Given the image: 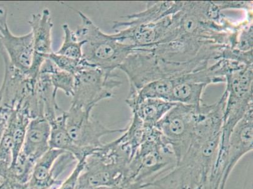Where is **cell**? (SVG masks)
Masks as SVG:
<instances>
[{"instance_id": "6da1fadb", "label": "cell", "mask_w": 253, "mask_h": 189, "mask_svg": "<svg viewBox=\"0 0 253 189\" xmlns=\"http://www.w3.org/2000/svg\"><path fill=\"white\" fill-rule=\"evenodd\" d=\"M221 135L194 139L182 158L151 188L158 189H201L208 181L217 157Z\"/></svg>"}, {"instance_id": "7a4b0ae2", "label": "cell", "mask_w": 253, "mask_h": 189, "mask_svg": "<svg viewBox=\"0 0 253 189\" xmlns=\"http://www.w3.org/2000/svg\"><path fill=\"white\" fill-rule=\"evenodd\" d=\"M177 161L171 147L156 127L152 129L135 151L121 189L151 188L156 180L175 167Z\"/></svg>"}, {"instance_id": "3957f363", "label": "cell", "mask_w": 253, "mask_h": 189, "mask_svg": "<svg viewBox=\"0 0 253 189\" xmlns=\"http://www.w3.org/2000/svg\"><path fill=\"white\" fill-rule=\"evenodd\" d=\"M133 154L132 149L121 136L109 143L103 144L87 156L77 189L121 188Z\"/></svg>"}, {"instance_id": "277c9868", "label": "cell", "mask_w": 253, "mask_h": 189, "mask_svg": "<svg viewBox=\"0 0 253 189\" xmlns=\"http://www.w3.org/2000/svg\"><path fill=\"white\" fill-rule=\"evenodd\" d=\"M78 13L82 24L75 33L79 41L84 42L83 58L92 66L112 74L135 47L121 42L114 34L104 33L82 11H78Z\"/></svg>"}, {"instance_id": "5b68a950", "label": "cell", "mask_w": 253, "mask_h": 189, "mask_svg": "<svg viewBox=\"0 0 253 189\" xmlns=\"http://www.w3.org/2000/svg\"><path fill=\"white\" fill-rule=\"evenodd\" d=\"M253 65L239 64L225 77L226 93L218 153L224 151L234 127L253 108Z\"/></svg>"}, {"instance_id": "8992f818", "label": "cell", "mask_w": 253, "mask_h": 189, "mask_svg": "<svg viewBox=\"0 0 253 189\" xmlns=\"http://www.w3.org/2000/svg\"><path fill=\"white\" fill-rule=\"evenodd\" d=\"M253 109H250L234 127L224 151L217 154L209 181L218 189H225L232 170L253 149Z\"/></svg>"}, {"instance_id": "52a82bcc", "label": "cell", "mask_w": 253, "mask_h": 189, "mask_svg": "<svg viewBox=\"0 0 253 189\" xmlns=\"http://www.w3.org/2000/svg\"><path fill=\"white\" fill-rule=\"evenodd\" d=\"M200 107L176 103L156 124L163 140L173 151L177 162L192 142Z\"/></svg>"}, {"instance_id": "ba28073f", "label": "cell", "mask_w": 253, "mask_h": 189, "mask_svg": "<svg viewBox=\"0 0 253 189\" xmlns=\"http://www.w3.org/2000/svg\"><path fill=\"white\" fill-rule=\"evenodd\" d=\"M75 78L71 106L89 110L101 101L112 97L114 90L123 84L117 75L95 67L80 71Z\"/></svg>"}, {"instance_id": "9c48e42d", "label": "cell", "mask_w": 253, "mask_h": 189, "mask_svg": "<svg viewBox=\"0 0 253 189\" xmlns=\"http://www.w3.org/2000/svg\"><path fill=\"white\" fill-rule=\"evenodd\" d=\"M92 110L72 107L66 112V128L76 146L95 149L103 144L101 138L115 133H123L126 128L110 129L91 118Z\"/></svg>"}, {"instance_id": "30bf717a", "label": "cell", "mask_w": 253, "mask_h": 189, "mask_svg": "<svg viewBox=\"0 0 253 189\" xmlns=\"http://www.w3.org/2000/svg\"><path fill=\"white\" fill-rule=\"evenodd\" d=\"M172 87L169 101L176 103L200 107L206 88L218 84L211 66L204 67L192 72L172 78Z\"/></svg>"}, {"instance_id": "8fae6325", "label": "cell", "mask_w": 253, "mask_h": 189, "mask_svg": "<svg viewBox=\"0 0 253 189\" xmlns=\"http://www.w3.org/2000/svg\"><path fill=\"white\" fill-rule=\"evenodd\" d=\"M0 55L4 65L3 82L0 87V107L3 106L15 110L21 107L33 95L37 79L13 66L1 45Z\"/></svg>"}, {"instance_id": "7c38bea8", "label": "cell", "mask_w": 253, "mask_h": 189, "mask_svg": "<svg viewBox=\"0 0 253 189\" xmlns=\"http://www.w3.org/2000/svg\"><path fill=\"white\" fill-rule=\"evenodd\" d=\"M75 161L77 159L68 152L50 148L37 161L29 185L34 189H56L63 182L57 179L59 175Z\"/></svg>"}, {"instance_id": "4fadbf2b", "label": "cell", "mask_w": 253, "mask_h": 189, "mask_svg": "<svg viewBox=\"0 0 253 189\" xmlns=\"http://www.w3.org/2000/svg\"><path fill=\"white\" fill-rule=\"evenodd\" d=\"M29 24L33 36L34 49L33 62L29 75L37 79L43 62L53 52L52 31L54 24L49 9L45 8L42 13L32 14Z\"/></svg>"}, {"instance_id": "5bb4252c", "label": "cell", "mask_w": 253, "mask_h": 189, "mask_svg": "<svg viewBox=\"0 0 253 189\" xmlns=\"http://www.w3.org/2000/svg\"><path fill=\"white\" fill-rule=\"evenodd\" d=\"M0 45L11 64L18 70L29 74L34 55L32 32L25 35L15 36L6 25L1 31Z\"/></svg>"}, {"instance_id": "9a60e30c", "label": "cell", "mask_w": 253, "mask_h": 189, "mask_svg": "<svg viewBox=\"0 0 253 189\" xmlns=\"http://www.w3.org/2000/svg\"><path fill=\"white\" fill-rule=\"evenodd\" d=\"M50 131L49 123L42 115L31 119L19 155L36 164L50 149Z\"/></svg>"}, {"instance_id": "2e32d148", "label": "cell", "mask_w": 253, "mask_h": 189, "mask_svg": "<svg viewBox=\"0 0 253 189\" xmlns=\"http://www.w3.org/2000/svg\"><path fill=\"white\" fill-rule=\"evenodd\" d=\"M34 94L39 114L44 116L49 123L56 118L59 112L63 111L57 104V94L54 92L49 74L39 72Z\"/></svg>"}, {"instance_id": "e0dca14e", "label": "cell", "mask_w": 253, "mask_h": 189, "mask_svg": "<svg viewBox=\"0 0 253 189\" xmlns=\"http://www.w3.org/2000/svg\"><path fill=\"white\" fill-rule=\"evenodd\" d=\"M176 103L159 98H146L130 108L132 114L136 115L145 125L155 127L156 124Z\"/></svg>"}, {"instance_id": "ac0fdd59", "label": "cell", "mask_w": 253, "mask_h": 189, "mask_svg": "<svg viewBox=\"0 0 253 189\" xmlns=\"http://www.w3.org/2000/svg\"><path fill=\"white\" fill-rule=\"evenodd\" d=\"M39 72L49 74L54 92L56 94L60 90L68 96L73 95L75 87V76L59 70L49 58L46 59L43 62Z\"/></svg>"}, {"instance_id": "d6986e66", "label": "cell", "mask_w": 253, "mask_h": 189, "mask_svg": "<svg viewBox=\"0 0 253 189\" xmlns=\"http://www.w3.org/2000/svg\"><path fill=\"white\" fill-rule=\"evenodd\" d=\"M63 41L56 53L62 56L74 59L83 58V46L84 42L80 41L75 31H72L67 24L63 25Z\"/></svg>"}, {"instance_id": "ffe728a7", "label": "cell", "mask_w": 253, "mask_h": 189, "mask_svg": "<svg viewBox=\"0 0 253 189\" xmlns=\"http://www.w3.org/2000/svg\"><path fill=\"white\" fill-rule=\"evenodd\" d=\"M48 58L51 60L59 70L66 71L73 76L77 75L78 73L85 69L93 67L87 63L84 58H71L54 52L49 55Z\"/></svg>"}, {"instance_id": "44dd1931", "label": "cell", "mask_w": 253, "mask_h": 189, "mask_svg": "<svg viewBox=\"0 0 253 189\" xmlns=\"http://www.w3.org/2000/svg\"><path fill=\"white\" fill-rule=\"evenodd\" d=\"M13 146L12 130L8 122L3 138L0 142V161H6L10 163L11 165Z\"/></svg>"}, {"instance_id": "7402d4cb", "label": "cell", "mask_w": 253, "mask_h": 189, "mask_svg": "<svg viewBox=\"0 0 253 189\" xmlns=\"http://www.w3.org/2000/svg\"><path fill=\"white\" fill-rule=\"evenodd\" d=\"M17 184L10 163L0 161V189H15Z\"/></svg>"}, {"instance_id": "603a6c76", "label": "cell", "mask_w": 253, "mask_h": 189, "mask_svg": "<svg viewBox=\"0 0 253 189\" xmlns=\"http://www.w3.org/2000/svg\"><path fill=\"white\" fill-rule=\"evenodd\" d=\"M86 158H84L77 161V164L75 166L72 172L65 181L62 182L61 185L56 189H77L80 175L84 168Z\"/></svg>"}, {"instance_id": "cb8c5ba5", "label": "cell", "mask_w": 253, "mask_h": 189, "mask_svg": "<svg viewBox=\"0 0 253 189\" xmlns=\"http://www.w3.org/2000/svg\"><path fill=\"white\" fill-rule=\"evenodd\" d=\"M220 10H243L246 12L253 11L252 1H220L217 2Z\"/></svg>"}, {"instance_id": "d4e9b609", "label": "cell", "mask_w": 253, "mask_h": 189, "mask_svg": "<svg viewBox=\"0 0 253 189\" xmlns=\"http://www.w3.org/2000/svg\"><path fill=\"white\" fill-rule=\"evenodd\" d=\"M13 109L7 107H0V142L7 127Z\"/></svg>"}, {"instance_id": "484cf974", "label": "cell", "mask_w": 253, "mask_h": 189, "mask_svg": "<svg viewBox=\"0 0 253 189\" xmlns=\"http://www.w3.org/2000/svg\"><path fill=\"white\" fill-rule=\"evenodd\" d=\"M7 8L3 4L0 3V39H1V31L7 24Z\"/></svg>"}, {"instance_id": "4316f807", "label": "cell", "mask_w": 253, "mask_h": 189, "mask_svg": "<svg viewBox=\"0 0 253 189\" xmlns=\"http://www.w3.org/2000/svg\"><path fill=\"white\" fill-rule=\"evenodd\" d=\"M201 189H217L215 188L214 184H213L212 183V182L209 181L208 180V181L207 182L206 184H205V185L203 187H202Z\"/></svg>"}, {"instance_id": "83f0119b", "label": "cell", "mask_w": 253, "mask_h": 189, "mask_svg": "<svg viewBox=\"0 0 253 189\" xmlns=\"http://www.w3.org/2000/svg\"><path fill=\"white\" fill-rule=\"evenodd\" d=\"M15 189H34L29 185L28 183L27 184H18L17 186L15 187Z\"/></svg>"}, {"instance_id": "f1b7e54d", "label": "cell", "mask_w": 253, "mask_h": 189, "mask_svg": "<svg viewBox=\"0 0 253 189\" xmlns=\"http://www.w3.org/2000/svg\"><path fill=\"white\" fill-rule=\"evenodd\" d=\"M91 189H121L117 187H100V188H96Z\"/></svg>"}]
</instances>
